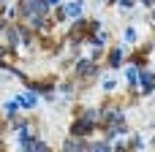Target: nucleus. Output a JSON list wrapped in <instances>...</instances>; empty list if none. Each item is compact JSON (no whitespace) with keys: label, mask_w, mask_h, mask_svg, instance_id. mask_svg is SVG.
Masks as SVG:
<instances>
[{"label":"nucleus","mask_w":155,"mask_h":152,"mask_svg":"<svg viewBox=\"0 0 155 152\" xmlns=\"http://www.w3.org/2000/svg\"><path fill=\"white\" fill-rule=\"evenodd\" d=\"M142 84H144V90H147V92L153 90V79H150V73H144V76H142Z\"/></svg>","instance_id":"nucleus-1"},{"label":"nucleus","mask_w":155,"mask_h":152,"mask_svg":"<svg viewBox=\"0 0 155 152\" xmlns=\"http://www.w3.org/2000/svg\"><path fill=\"white\" fill-rule=\"evenodd\" d=\"M112 65H120V52H112Z\"/></svg>","instance_id":"nucleus-2"}]
</instances>
